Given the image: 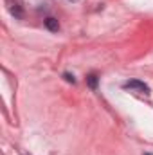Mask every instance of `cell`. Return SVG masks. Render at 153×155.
Returning <instances> with one entry per match:
<instances>
[{"instance_id": "6da1fadb", "label": "cell", "mask_w": 153, "mask_h": 155, "mask_svg": "<svg viewBox=\"0 0 153 155\" xmlns=\"http://www.w3.org/2000/svg\"><path fill=\"white\" fill-rule=\"evenodd\" d=\"M124 88H132V90H137V92H142V94H150V87L144 83V81H139V79H130L124 83Z\"/></svg>"}, {"instance_id": "7a4b0ae2", "label": "cell", "mask_w": 153, "mask_h": 155, "mask_svg": "<svg viewBox=\"0 0 153 155\" xmlns=\"http://www.w3.org/2000/svg\"><path fill=\"white\" fill-rule=\"evenodd\" d=\"M45 25H47V29L52 31V33H56V31L60 29V22H58L56 18H52V16H49V18L45 20Z\"/></svg>"}, {"instance_id": "3957f363", "label": "cell", "mask_w": 153, "mask_h": 155, "mask_svg": "<svg viewBox=\"0 0 153 155\" xmlns=\"http://www.w3.org/2000/svg\"><path fill=\"white\" fill-rule=\"evenodd\" d=\"M86 85H88L92 90H96V88H97V76H96V74H90V76L86 78Z\"/></svg>"}, {"instance_id": "277c9868", "label": "cell", "mask_w": 153, "mask_h": 155, "mask_svg": "<svg viewBox=\"0 0 153 155\" xmlns=\"http://www.w3.org/2000/svg\"><path fill=\"white\" fill-rule=\"evenodd\" d=\"M63 79H65V81H67V83H72V85H74V83H76V78L72 76V74H70V72H65V74H63Z\"/></svg>"}, {"instance_id": "5b68a950", "label": "cell", "mask_w": 153, "mask_h": 155, "mask_svg": "<svg viewBox=\"0 0 153 155\" xmlns=\"http://www.w3.org/2000/svg\"><path fill=\"white\" fill-rule=\"evenodd\" d=\"M144 155H151V153H144Z\"/></svg>"}]
</instances>
